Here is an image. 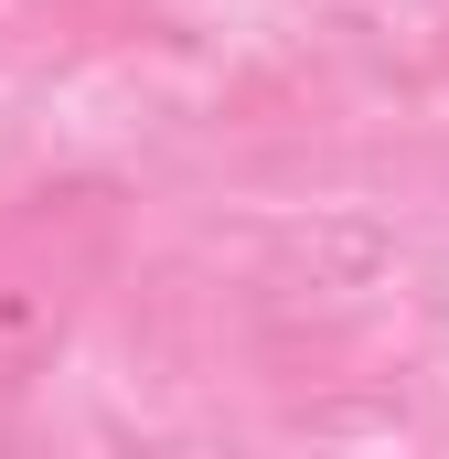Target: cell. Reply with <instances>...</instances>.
I'll list each match as a JSON object with an SVG mask.
<instances>
[{"instance_id":"2","label":"cell","mask_w":449,"mask_h":459,"mask_svg":"<svg viewBox=\"0 0 449 459\" xmlns=\"http://www.w3.org/2000/svg\"><path fill=\"white\" fill-rule=\"evenodd\" d=\"M428 11H439V32H449V0H428Z\"/></svg>"},{"instance_id":"1","label":"cell","mask_w":449,"mask_h":459,"mask_svg":"<svg viewBox=\"0 0 449 459\" xmlns=\"http://www.w3.org/2000/svg\"><path fill=\"white\" fill-rule=\"evenodd\" d=\"M118 256H128V204L97 171H65V182L0 204V395H22L65 363L86 310L108 299Z\"/></svg>"}]
</instances>
